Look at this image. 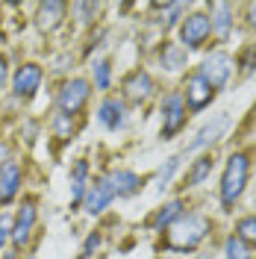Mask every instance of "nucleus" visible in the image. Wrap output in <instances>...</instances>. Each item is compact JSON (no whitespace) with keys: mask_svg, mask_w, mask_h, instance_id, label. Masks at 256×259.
Masks as SVG:
<instances>
[{"mask_svg":"<svg viewBox=\"0 0 256 259\" xmlns=\"http://www.w3.org/2000/svg\"><path fill=\"white\" fill-rule=\"evenodd\" d=\"M3 153H6V147H3V145H0V159H3Z\"/></svg>","mask_w":256,"mask_h":259,"instance_id":"obj_32","label":"nucleus"},{"mask_svg":"<svg viewBox=\"0 0 256 259\" xmlns=\"http://www.w3.org/2000/svg\"><path fill=\"white\" fill-rule=\"evenodd\" d=\"M86 174H89V165H86V162H77V165H74V177H71V203H80L82 200Z\"/></svg>","mask_w":256,"mask_h":259,"instance_id":"obj_18","label":"nucleus"},{"mask_svg":"<svg viewBox=\"0 0 256 259\" xmlns=\"http://www.w3.org/2000/svg\"><path fill=\"white\" fill-rule=\"evenodd\" d=\"M106 177L112 183L115 197H130V194H136L142 189V180H139V174H133V171H112Z\"/></svg>","mask_w":256,"mask_h":259,"instance_id":"obj_16","label":"nucleus"},{"mask_svg":"<svg viewBox=\"0 0 256 259\" xmlns=\"http://www.w3.org/2000/svg\"><path fill=\"white\" fill-rule=\"evenodd\" d=\"M32 224H35V203L27 200V203L21 206V212H18L15 224H12V242H15V247H24V244L30 242Z\"/></svg>","mask_w":256,"mask_h":259,"instance_id":"obj_11","label":"nucleus"},{"mask_svg":"<svg viewBox=\"0 0 256 259\" xmlns=\"http://www.w3.org/2000/svg\"><path fill=\"white\" fill-rule=\"evenodd\" d=\"M209 171H212V156H200V159L192 165V171L186 174V186H197V183H203L209 177Z\"/></svg>","mask_w":256,"mask_h":259,"instance_id":"obj_19","label":"nucleus"},{"mask_svg":"<svg viewBox=\"0 0 256 259\" xmlns=\"http://www.w3.org/2000/svg\"><path fill=\"white\" fill-rule=\"evenodd\" d=\"M224 253H227V259H250V256H247V244L241 242V239H236V236H230V239H227Z\"/></svg>","mask_w":256,"mask_h":259,"instance_id":"obj_24","label":"nucleus"},{"mask_svg":"<svg viewBox=\"0 0 256 259\" xmlns=\"http://www.w3.org/2000/svg\"><path fill=\"white\" fill-rule=\"evenodd\" d=\"M18 186H21V168L15 162H6L0 168V203H9L18 194Z\"/></svg>","mask_w":256,"mask_h":259,"instance_id":"obj_14","label":"nucleus"},{"mask_svg":"<svg viewBox=\"0 0 256 259\" xmlns=\"http://www.w3.org/2000/svg\"><path fill=\"white\" fill-rule=\"evenodd\" d=\"M212 30L218 32V38H227L233 30V6L230 3H215L212 6Z\"/></svg>","mask_w":256,"mask_h":259,"instance_id":"obj_17","label":"nucleus"},{"mask_svg":"<svg viewBox=\"0 0 256 259\" xmlns=\"http://www.w3.org/2000/svg\"><path fill=\"white\" fill-rule=\"evenodd\" d=\"M183 215V200H171L168 206H162L159 209V215L153 218V224L156 227H165V224H174L177 218Z\"/></svg>","mask_w":256,"mask_h":259,"instance_id":"obj_22","label":"nucleus"},{"mask_svg":"<svg viewBox=\"0 0 256 259\" xmlns=\"http://www.w3.org/2000/svg\"><path fill=\"white\" fill-rule=\"evenodd\" d=\"M71 130H74L71 118H68V115H56V136H59V139H68Z\"/></svg>","mask_w":256,"mask_h":259,"instance_id":"obj_26","label":"nucleus"},{"mask_svg":"<svg viewBox=\"0 0 256 259\" xmlns=\"http://www.w3.org/2000/svg\"><path fill=\"white\" fill-rule=\"evenodd\" d=\"M65 3H56V0H50V3H41L38 6V15H35V24H38V30H45V32H50V30H56L59 27V21L65 18Z\"/></svg>","mask_w":256,"mask_h":259,"instance_id":"obj_15","label":"nucleus"},{"mask_svg":"<svg viewBox=\"0 0 256 259\" xmlns=\"http://www.w3.org/2000/svg\"><path fill=\"white\" fill-rule=\"evenodd\" d=\"M241 68H244V74H250V71L256 68V48L250 50L247 56H244V62H241Z\"/></svg>","mask_w":256,"mask_h":259,"instance_id":"obj_28","label":"nucleus"},{"mask_svg":"<svg viewBox=\"0 0 256 259\" xmlns=\"http://www.w3.org/2000/svg\"><path fill=\"white\" fill-rule=\"evenodd\" d=\"M89 95H92V85H89V80H71L62 85V92H59V112L62 115H77L86 106V100H89Z\"/></svg>","mask_w":256,"mask_h":259,"instance_id":"obj_3","label":"nucleus"},{"mask_svg":"<svg viewBox=\"0 0 256 259\" xmlns=\"http://www.w3.org/2000/svg\"><path fill=\"white\" fill-rule=\"evenodd\" d=\"M97 244H100V236H89V242H86V247H82V256L80 259H92V250H97Z\"/></svg>","mask_w":256,"mask_h":259,"instance_id":"obj_27","label":"nucleus"},{"mask_svg":"<svg viewBox=\"0 0 256 259\" xmlns=\"http://www.w3.org/2000/svg\"><path fill=\"white\" fill-rule=\"evenodd\" d=\"M209 35H212V24H209L206 15H192L183 21V30H180V38H183V45L189 50H197L203 48V41H206Z\"/></svg>","mask_w":256,"mask_h":259,"instance_id":"obj_6","label":"nucleus"},{"mask_svg":"<svg viewBox=\"0 0 256 259\" xmlns=\"http://www.w3.org/2000/svg\"><path fill=\"white\" fill-rule=\"evenodd\" d=\"M38 82H41V68L38 65H21L15 71V80H12V92H15L18 97H32L35 92H38Z\"/></svg>","mask_w":256,"mask_h":259,"instance_id":"obj_8","label":"nucleus"},{"mask_svg":"<svg viewBox=\"0 0 256 259\" xmlns=\"http://www.w3.org/2000/svg\"><path fill=\"white\" fill-rule=\"evenodd\" d=\"M100 124L106 130H118L127 124V109H124V103L118 100V97H106L103 103H100Z\"/></svg>","mask_w":256,"mask_h":259,"instance_id":"obj_12","label":"nucleus"},{"mask_svg":"<svg viewBox=\"0 0 256 259\" xmlns=\"http://www.w3.org/2000/svg\"><path fill=\"white\" fill-rule=\"evenodd\" d=\"M186 124V103L183 95H168L162 103V139H171L174 133H180Z\"/></svg>","mask_w":256,"mask_h":259,"instance_id":"obj_5","label":"nucleus"},{"mask_svg":"<svg viewBox=\"0 0 256 259\" xmlns=\"http://www.w3.org/2000/svg\"><path fill=\"white\" fill-rule=\"evenodd\" d=\"M209 233V218L206 215H197V212H183L174 224H168V233H165V244L171 250H194L197 244L206 239Z\"/></svg>","mask_w":256,"mask_h":259,"instance_id":"obj_1","label":"nucleus"},{"mask_svg":"<svg viewBox=\"0 0 256 259\" xmlns=\"http://www.w3.org/2000/svg\"><path fill=\"white\" fill-rule=\"evenodd\" d=\"M3 82H6V59L0 56V85H3Z\"/></svg>","mask_w":256,"mask_h":259,"instance_id":"obj_31","label":"nucleus"},{"mask_svg":"<svg viewBox=\"0 0 256 259\" xmlns=\"http://www.w3.org/2000/svg\"><path fill=\"white\" fill-rule=\"evenodd\" d=\"M9 233H12V227H9V221H6V218H0V247L6 244V239H9Z\"/></svg>","mask_w":256,"mask_h":259,"instance_id":"obj_29","label":"nucleus"},{"mask_svg":"<svg viewBox=\"0 0 256 259\" xmlns=\"http://www.w3.org/2000/svg\"><path fill=\"white\" fill-rule=\"evenodd\" d=\"M95 85L97 89H109V62L95 65Z\"/></svg>","mask_w":256,"mask_h":259,"instance_id":"obj_25","label":"nucleus"},{"mask_svg":"<svg viewBox=\"0 0 256 259\" xmlns=\"http://www.w3.org/2000/svg\"><path fill=\"white\" fill-rule=\"evenodd\" d=\"M212 97H215V89H212L200 74H192V77L186 80V103H189V109H194V112L203 109Z\"/></svg>","mask_w":256,"mask_h":259,"instance_id":"obj_9","label":"nucleus"},{"mask_svg":"<svg viewBox=\"0 0 256 259\" xmlns=\"http://www.w3.org/2000/svg\"><path fill=\"white\" fill-rule=\"evenodd\" d=\"M162 65L168 71H180L186 65V50L177 48V45H165V50H162Z\"/></svg>","mask_w":256,"mask_h":259,"instance_id":"obj_20","label":"nucleus"},{"mask_svg":"<svg viewBox=\"0 0 256 259\" xmlns=\"http://www.w3.org/2000/svg\"><path fill=\"white\" fill-rule=\"evenodd\" d=\"M150 92H153V80H150V74H144V71L130 74L127 82H124V95H127V100H133V103H142V100H147V97H150Z\"/></svg>","mask_w":256,"mask_h":259,"instance_id":"obj_13","label":"nucleus"},{"mask_svg":"<svg viewBox=\"0 0 256 259\" xmlns=\"http://www.w3.org/2000/svg\"><path fill=\"white\" fill-rule=\"evenodd\" d=\"M227 127H230V115H227V112L215 115L209 124H203V127H200V133L194 136V142L189 145V150H200V147H206V145H212V142H218V139L227 133Z\"/></svg>","mask_w":256,"mask_h":259,"instance_id":"obj_10","label":"nucleus"},{"mask_svg":"<svg viewBox=\"0 0 256 259\" xmlns=\"http://www.w3.org/2000/svg\"><path fill=\"white\" fill-rule=\"evenodd\" d=\"M230 74H233V59L227 56V53H221V50H215L212 56H206L203 59V68H200V77L218 92L221 85H224L227 80H230Z\"/></svg>","mask_w":256,"mask_h":259,"instance_id":"obj_4","label":"nucleus"},{"mask_svg":"<svg viewBox=\"0 0 256 259\" xmlns=\"http://www.w3.org/2000/svg\"><path fill=\"white\" fill-rule=\"evenodd\" d=\"M247 174H250V162L244 153H233L227 159V168H224V177H221V203L227 209L236 203L247 186Z\"/></svg>","mask_w":256,"mask_h":259,"instance_id":"obj_2","label":"nucleus"},{"mask_svg":"<svg viewBox=\"0 0 256 259\" xmlns=\"http://www.w3.org/2000/svg\"><path fill=\"white\" fill-rule=\"evenodd\" d=\"M247 21H250V27L256 30V3H250V6H247Z\"/></svg>","mask_w":256,"mask_h":259,"instance_id":"obj_30","label":"nucleus"},{"mask_svg":"<svg viewBox=\"0 0 256 259\" xmlns=\"http://www.w3.org/2000/svg\"><path fill=\"white\" fill-rule=\"evenodd\" d=\"M177 168H180V159H177V156H171V159L159 168V174H156V189H159V192L168 186V183H171V177H174Z\"/></svg>","mask_w":256,"mask_h":259,"instance_id":"obj_23","label":"nucleus"},{"mask_svg":"<svg viewBox=\"0 0 256 259\" xmlns=\"http://www.w3.org/2000/svg\"><path fill=\"white\" fill-rule=\"evenodd\" d=\"M112 200H115L112 183H109V177H100V180L92 183V189H89V194H86V212H89V215H100Z\"/></svg>","mask_w":256,"mask_h":259,"instance_id":"obj_7","label":"nucleus"},{"mask_svg":"<svg viewBox=\"0 0 256 259\" xmlns=\"http://www.w3.org/2000/svg\"><path fill=\"white\" fill-rule=\"evenodd\" d=\"M236 239L256 247V215H247V218H241L239 224H236Z\"/></svg>","mask_w":256,"mask_h":259,"instance_id":"obj_21","label":"nucleus"}]
</instances>
